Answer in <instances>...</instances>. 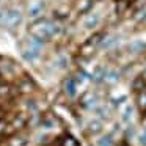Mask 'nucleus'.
<instances>
[{
	"label": "nucleus",
	"instance_id": "nucleus-1",
	"mask_svg": "<svg viewBox=\"0 0 146 146\" xmlns=\"http://www.w3.org/2000/svg\"><path fill=\"white\" fill-rule=\"evenodd\" d=\"M63 24L55 22L54 19H47L46 16L35 19L30 22V25L27 27V33L29 36L38 39L41 42H49L52 39H57L63 35Z\"/></svg>",
	"mask_w": 146,
	"mask_h": 146
},
{
	"label": "nucleus",
	"instance_id": "nucleus-2",
	"mask_svg": "<svg viewBox=\"0 0 146 146\" xmlns=\"http://www.w3.org/2000/svg\"><path fill=\"white\" fill-rule=\"evenodd\" d=\"M0 72H2V79L5 82L14 83L21 76H24V69L16 60H11L8 57H0Z\"/></svg>",
	"mask_w": 146,
	"mask_h": 146
},
{
	"label": "nucleus",
	"instance_id": "nucleus-3",
	"mask_svg": "<svg viewBox=\"0 0 146 146\" xmlns=\"http://www.w3.org/2000/svg\"><path fill=\"white\" fill-rule=\"evenodd\" d=\"M42 47H44V42H41V41H38V39L32 38V36H29V39L25 41V46H24L22 52H21L22 60L27 61V63L36 61V58L39 57Z\"/></svg>",
	"mask_w": 146,
	"mask_h": 146
},
{
	"label": "nucleus",
	"instance_id": "nucleus-4",
	"mask_svg": "<svg viewBox=\"0 0 146 146\" xmlns=\"http://www.w3.org/2000/svg\"><path fill=\"white\" fill-rule=\"evenodd\" d=\"M17 93H19L21 98H30V96H35V93L38 91V83L33 80L32 76L29 74H24L19 79L14 82Z\"/></svg>",
	"mask_w": 146,
	"mask_h": 146
},
{
	"label": "nucleus",
	"instance_id": "nucleus-5",
	"mask_svg": "<svg viewBox=\"0 0 146 146\" xmlns=\"http://www.w3.org/2000/svg\"><path fill=\"white\" fill-rule=\"evenodd\" d=\"M2 19H3L5 25H7L8 29H17L24 21V14H22V11H21L19 8L11 7V8H8V10L5 11V14L2 16Z\"/></svg>",
	"mask_w": 146,
	"mask_h": 146
},
{
	"label": "nucleus",
	"instance_id": "nucleus-6",
	"mask_svg": "<svg viewBox=\"0 0 146 146\" xmlns=\"http://www.w3.org/2000/svg\"><path fill=\"white\" fill-rule=\"evenodd\" d=\"M99 24H101V14L96 13V11H91V13L85 14L79 19V25L83 30H96Z\"/></svg>",
	"mask_w": 146,
	"mask_h": 146
},
{
	"label": "nucleus",
	"instance_id": "nucleus-7",
	"mask_svg": "<svg viewBox=\"0 0 146 146\" xmlns=\"http://www.w3.org/2000/svg\"><path fill=\"white\" fill-rule=\"evenodd\" d=\"M96 7V0H74L72 2V13H76L79 17L91 13Z\"/></svg>",
	"mask_w": 146,
	"mask_h": 146
},
{
	"label": "nucleus",
	"instance_id": "nucleus-8",
	"mask_svg": "<svg viewBox=\"0 0 146 146\" xmlns=\"http://www.w3.org/2000/svg\"><path fill=\"white\" fill-rule=\"evenodd\" d=\"M80 107L83 108V110H93L94 111V108L99 105V96L96 91H85L82 94V98H80L79 101Z\"/></svg>",
	"mask_w": 146,
	"mask_h": 146
},
{
	"label": "nucleus",
	"instance_id": "nucleus-9",
	"mask_svg": "<svg viewBox=\"0 0 146 146\" xmlns=\"http://www.w3.org/2000/svg\"><path fill=\"white\" fill-rule=\"evenodd\" d=\"M71 14H72V3L71 5L61 3L60 7H57V8L52 10V19H54L55 22L63 24L64 21H68L71 17Z\"/></svg>",
	"mask_w": 146,
	"mask_h": 146
},
{
	"label": "nucleus",
	"instance_id": "nucleus-10",
	"mask_svg": "<svg viewBox=\"0 0 146 146\" xmlns=\"http://www.w3.org/2000/svg\"><path fill=\"white\" fill-rule=\"evenodd\" d=\"M119 119H121V123H123L124 126H127V127L132 126L133 119H135V105H132V104H129V102H126V104L121 107Z\"/></svg>",
	"mask_w": 146,
	"mask_h": 146
},
{
	"label": "nucleus",
	"instance_id": "nucleus-11",
	"mask_svg": "<svg viewBox=\"0 0 146 146\" xmlns=\"http://www.w3.org/2000/svg\"><path fill=\"white\" fill-rule=\"evenodd\" d=\"M46 10V3L42 2V0H33L32 3L27 7V16L30 17V19H39V17H42V13H44Z\"/></svg>",
	"mask_w": 146,
	"mask_h": 146
},
{
	"label": "nucleus",
	"instance_id": "nucleus-12",
	"mask_svg": "<svg viewBox=\"0 0 146 146\" xmlns=\"http://www.w3.org/2000/svg\"><path fill=\"white\" fill-rule=\"evenodd\" d=\"M61 88H63V93L68 96L69 99H74L77 96V83L76 80H74L72 76H68L63 79V82H61Z\"/></svg>",
	"mask_w": 146,
	"mask_h": 146
},
{
	"label": "nucleus",
	"instance_id": "nucleus-13",
	"mask_svg": "<svg viewBox=\"0 0 146 146\" xmlns=\"http://www.w3.org/2000/svg\"><path fill=\"white\" fill-rule=\"evenodd\" d=\"M102 130H104V124H102V121L98 119V118H94V119H91L88 124H86L85 132L88 133L90 137H96V135H99Z\"/></svg>",
	"mask_w": 146,
	"mask_h": 146
},
{
	"label": "nucleus",
	"instance_id": "nucleus-14",
	"mask_svg": "<svg viewBox=\"0 0 146 146\" xmlns=\"http://www.w3.org/2000/svg\"><path fill=\"white\" fill-rule=\"evenodd\" d=\"M135 107L141 115V119H146V91L135 94Z\"/></svg>",
	"mask_w": 146,
	"mask_h": 146
},
{
	"label": "nucleus",
	"instance_id": "nucleus-15",
	"mask_svg": "<svg viewBox=\"0 0 146 146\" xmlns=\"http://www.w3.org/2000/svg\"><path fill=\"white\" fill-rule=\"evenodd\" d=\"M121 80V72L116 69H107V74H105V79H104V83L107 85H116L118 82Z\"/></svg>",
	"mask_w": 146,
	"mask_h": 146
},
{
	"label": "nucleus",
	"instance_id": "nucleus-16",
	"mask_svg": "<svg viewBox=\"0 0 146 146\" xmlns=\"http://www.w3.org/2000/svg\"><path fill=\"white\" fill-rule=\"evenodd\" d=\"M130 90H132L133 94H138V93L146 91V82L140 76H135V79L132 80V83H130Z\"/></svg>",
	"mask_w": 146,
	"mask_h": 146
},
{
	"label": "nucleus",
	"instance_id": "nucleus-17",
	"mask_svg": "<svg viewBox=\"0 0 146 146\" xmlns=\"http://www.w3.org/2000/svg\"><path fill=\"white\" fill-rule=\"evenodd\" d=\"M105 74H107V68H105V66H98L91 72V80L94 83H98V85H99V83H104Z\"/></svg>",
	"mask_w": 146,
	"mask_h": 146
},
{
	"label": "nucleus",
	"instance_id": "nucleus-18",
	"mask_svg": "<svg viewBox=\"0 0 146 146\" xmlns=\"http://www.w3.org/2000/svg\"><path fill=\"white\" fill-rule=\"evenodd\" d=\"M127 50H129L130 54H141V52L146 50V42L133 41V42H130V44L127 46Z\"/></svg>",
	"mask_w": 146,
	"mask_h": 146
},
{
	"label": "nucleus",
	"instance_id": "nucleus-19",
	"mask_svg": "<svg viewBox=\"0 0 146 146\" xmlns=\"http://www.w3.org/2000/svg\"><path fill=\"white\" fill-rule=\"evenodd\" d=\"M94 146H113V138L110 135H101L96 140Z\"/></svg>",
	"mask_w": 146,
	"mask_h": 146
},
{
	"label": "nucleus",
	"instance_id": "nucleus-20",
	"mask_svg": "<svg viewBox=\"0 0 146 146\" xmlns=\"http://www.w3.org/2000/svg\"><path fill=\"white\" fill-rule=\"evenodd\" d=\"M138 76H140V77H141V79H143V80H145V82H146V66H145V68H143V69H141V72H140Z\"/></svg>",
	"mask_w": 146,
	"mask_h": 146
}]
</instances>
